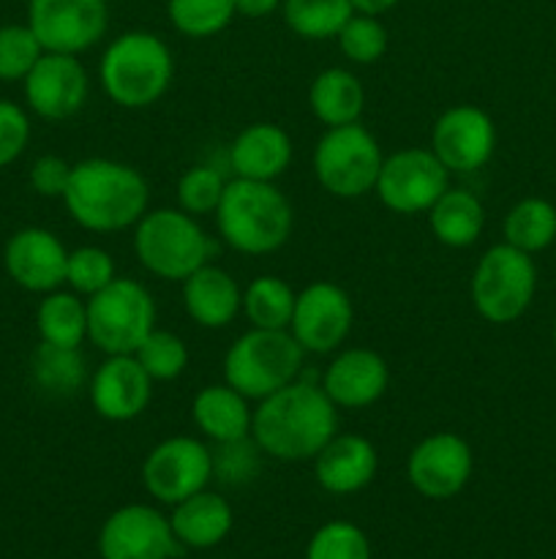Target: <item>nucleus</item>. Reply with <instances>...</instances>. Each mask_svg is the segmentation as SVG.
Returning a JSON list of instances; mask_svg holds the SVG:
<instances>
[{
    "label": "nucleus",
    "mask_w": 556,
    "mask_h": 559,
    "mask_svg": "<svg viewBox=\"0 0 556 559\" xmlns=\"http://www.w3.org/2000/svg\"><path fill=\"white\" fill-rule=\"evenodd\" d=\"M213 478V451L189 435L167 437L142 462V486L161 506H178L207 489Z\"/></svg>",
    "instance_id": "9b49d317"
},
{
    "label": "nucleus",
    "mask_w": 556,
    "mask_h": 559,
    "mask_svg": "<svg viewBox=\"0 0 556 559\" xmlns=\"http://www.w3.org/2000/svg\"><path fill=\"white\" fill-rule=\"evenodd\" d=\"M336 41L343 58L352 60L354 66H374L387 52L390 38H387V27L382 25L379 16L358 14L354 11L347 20V25L338 31Z\"/></svg>",
    "instance_id": "c9c22d12"
},
{
    "label": "nucleus",
    "mask_w": 556,
    "mask_h": 559,
    "mask_svg": "<svg viewBox=\"0 0 556 559\" xmlns=\"http://www.w3.org/2000/svg\"><path fill=\"white\" fill-rule=\"evenodd\" d=\"M309 107L325 129L360 123L365 109V87L354 71L333 66L319 71L309 87Z\"/></svg>",
    "instance_id": "a878e982"
},
{
    "label": "nucleus",
    "mask_w": 556,
    "mask_h": 559,
    "mask_svg": "<svg viewBox=\"0 0 556 559\" xmlns=\"http://www.w3.org/2000/svg\"><path fill=\"white\" fill-rule=\"evenodd\" d=\"M501 233L512 249L527 254L545 251L556 243V207L543 197H527L507 211Z\"/></svg>",
    "instance_id": "c756f323"
},
{
    "label": "nucleus",
    "mask_w": 556,
    "mask_h": 559,
    "mask_svg": "<svg viewBox=\"0 0 556 559\" xmlns=\"http://www.w3.org/2000/svg\"><path fill=\"white\" fill-rule=\"evenodd\" d=\"M213 246L196 216L180 207H156L134 224L136 262L164 282H180L207 265Z\"/></svg>",
    "instance_id": "39448f33"
},
{
    "label": "nucleus",
    "mask_w": 556,
    "mask_h": 559,
    "mask_svg": "<svg viewBox=\"0 0 556 559\" xmlns=\"http://www.w3.org/2000/svg\"><path fill=\"white\" fill-rule=\"evenodd\" d=\"M183 309L205 331H221L243 311V289L232 273L207 262L183 282Z\"/></svg>",
    "instance_id": "5701e85b"
},
{
    "label": "nucleus",
    "mask_w": 556,
    "mask_h": 559,
    "mask_svg": "<svg viewBox=\"0 0 556 559\" xmlns=\"http://www.w3.org/2000/svg\"><path fill=\"white\" fill-rule=\"evenodd\" d=\"M36 331L55 347H80L87 338V300L71 289H52L36 309Z\"/></svg>",
    "instance_id": "c85d7f7f"
},
{
    "label": "nucleus",
    "mask_w": 556,
    "mask_h": 559,
    "mask_svg": "<svg viewBox=\"0 0 556 559\" xmlns=\"http://www.w3.org/2000/svg\"><path fill=\"white\" fill-rule=\"evenodd\" d=\"M178 546L169 519L142 502L109 513L98 533L101 559H172Z\"/></svg>",
    "instance_id": "f3484780"
},
{
    "label": "nucleus",
    "mask_w": 556,
    "mask_h": 559,
    "mask_svg": "<svg viewBox=\"0 0 556 559\" xmlns=\"http://www.w3.org/2000/svg\"><path fill=\"white\" fill-rule=\"evenodd\" d=\"M292 164V140L276 123H251L229 145L234 178L276 183Z\"/></svg>",
    "instance_id": "4be33fe9"
},
{
    "label": "nucleus",
    "mask_w": 556,
    "mask_h": 559,
    "mask_svg": "<svg viewBox=\"0 0 556 559\" xmlns=\"http://www.w3.org/2000/svg\"><path fill=\"white\" fill-rule=\"evenodd\" d=\"M259 445L254 442V437H245V440L223 442L218 445V451L213 453V475H218L221 480L229 484H243L259 467V459H256Z\"/></svg>",
    "instance_id": "ea45409f"
},
{
    "label": "nucleus",
    "mask_w": 556,
    "mask_h": 559,
    "mask_svg": "<svg viewBox=\"0 0 556 559\" xmlns=\"http://www.w3.org/2000/svg\"><path fill=\"white\" fill-rule=\"evenodd\" d=\"M169 527H172L174 540L185 549H213L232 533L234 511L227 497L202 489L172 506Z\"/></svg>",
    "instance_id": "b1692460"
},
{
    "label": "nucleus",
    "mask_w": 556,
    "mask_h": 559,
    "mask_svg": "<svg viewBox=\"0 0 556 559\" xmlns=\"http://www.w3.org/2000/svg\"><path fill=\"white\" fill-rule=\"evenodd\" d=\"M354 306L343 287L333 282H314L300 289L289 333L311 355H333L352 333Z\"/></svg>",
    "instance_id": "4468645a"
},
{
    "label": "nucleus",
    "mask_w": 556,
    "mask_h": 559,
    "mask_svg": "<svg viewBox=\"0 0 556 559\" xmlns=\"http://www.w3.org/2000/svg\"><path fill=\"white\" fill-rule=\"evenodd\" d=\"M554 246H556V243H554Z\"/></svg>",
    "instance_id": "49530a36"
},
{
    "label": "nucleus",
    "mask_w": 556,
    "mask_h": 559,
    "mask_svg": "<svg viewBox=\"0 0 556 559\" xmlns=\"http://www.w3.org/2000/svg\"><path fill=\"white\" fill-rule=\"evenodd\" d=\"M31 142V118L25 107L11 98H0V169L11 167Z\"/></svg>",
    "instance_id": "a19ab883"
},
{
    "label": "nucleus",
    "mask_w": 556,
    "mask_h": 559,
    "mask_svg": "<svg viewBox=\"0 0 556 559\" xmlns=\"http://www.w3.org/2000/svg\"><path fill=\"white\" fill-rule=\"evenodd\" d=\"M319 385L338 409H365L387 393L390 366L376 349H338Z\"/></svg>",
    "instance_id": "aec40b11"
},
{
    "label": "nucleus",
    "mask_w": 556,
    "mask_h": 559,
    "mask_svg": "<svg viewBox=\"0 0 556 559\" xmlns=\"http://www.w3.org/2000/svg\"><path fill=\"white\" fill-rule=\"evenodd\" d=\"M392 5H398V0H352V9L358 14H371V16H379L385 11H390Z\"/></svg>",
    "instance_id": "c03bdc74"
},
{
    "label": "nucleus",
    "mask_w": 556,
    "mask_h": 559,
    "mask_svg": "<svg viewBox=\"0 0 556 559\" xmlns=\"http://www.w3.org/2000/svg\"><path fill=\"white\" fill-rule=\"evenodd\" d=\"M150 186L136 167L114 158H85L71 167L63 205L87 233H123L147 213Z\"/></svg>",
    "instance_id": "f03ea898"
},
{
    "label": "nucleus",
    "mask_w": 556,
    "mask_h": 559,
    "mask_svg": "<svg viewBox=\"0 0 556 559\" xmlns=\"http://www.w3.org/2000/svg\"><path fill=\"white\" fill-rule=\"evenodd\" d=\"M31 382L47 399L76 396L87 382L85 358H82L80 347L38 344L31 355Z\"/></svg>",
    "instance_id": "cd10ccee"
},
{
    "label": "nucleus",
    "mask_w": 556,
    "mask_h": 559,
    "mask_svg": "<svg viewBox=\"0 0 556 559\" xmlns=\"http://www.w3.org/2000/svg\"><path fill=\"white\" fill-rule=\"evenodd\" d=\"M93 413L109 424L136 420L153 402V380L134 355H107L87 382Z\"/></svg>",
    "instance_id": "6ab92c4d"
},
{
    "label": "nucleus",
    "mask_w": 556,
    "mask_h": 559,
    "mask_svg": "<svg viewBox=\"0 0 556 559\" xmlns=\"http://www.w3.org/2000/svg\"><path fill=\"white\" fill-rule=\"evenodd\" d=\"M379 469V453L363 435H333L330 442L314 456V478L327 495L349 497L371 486Z\"/></svg>",
    "instance_id": "412c9836"
},
{
    "label": "nucleus",
    "mask_w": 556,
    "mask_h": 559,
    "mask_svg": "<svg viewBox=\"0 0 556 559\" xmlns=\"http://www.w3.org/2000/svg\"><path fill=\"white\" fill-rule=\"evenodd\" d=\"M169 22L189 38H213L234 20V0H167Z\"/></svg>",
    "instance_id": "473e14b6"
},
{
    "label": "nucleus",
    "mask_w": 556,
    "mask_h": 559,
    "mask_svg": "<svg viewBox=\"0 0 556 559\" xmlns=\"http://www.w3.org/2000/svg\"><path fill=\"white\" fill-rule=\"evenodd\" d=\"M71 167L74 164H69L65 158L55 156V153H44L31 164V173H27L31 189L38 197H47V200H63L71 180Z\"/></svg>",
    "instance_id": "79ce46f5"
},
{
    "label": "nucleus",
    "mask_w": 556,
    "mask_h": 559,
    "mask_svg": "<svg viewBox=\"0 0 556 559\" xmlns=\"http://www.w3.org/2000/svg\"><path fill=\"white\" fill-rule=\"evenodd\" d=\"M305 559H371V544L352 522H327L311 535Z\"/></svg>",
    "instance_id": "4c0bfd02"
},
{
    "label": "nucleus",
    "mask_w": 556,
    "mask_h": 559,
    "mask_svg": "<svg viewBox=\"0 0 556 559\" xmlns=\"http://www.w3.org/2000/svg\"><path fill=\"white\" fill-rule=\"evenodd\" d=\"M382 153L376 136L363 123L327 129L316 140L311 169L322 189L338 200H360L371 194L379 178Z\"/></svg>",
    "instance_id": "6e6552de"
},
{
    "label": "nucleus",
    "mask_w": 556,
    "mask_h": 559,
    "mask_svg": "<svg viewBox=\"0 0 556 559\" xmlns=\"http://www.w3.org/2000/svg\"><path fill=\"white\" fill-rule=\"evenodd\" d=\"M537 293V265L532 254L496 243L478 260L469 282L472 306L491 325L521 320Z\"/></svg>",
    "instance_id": "0eeeda50"
},
{
    "label": "nucleus",
    "mask_w": 556,
    "mask_h": 559,
    "mask_svg": "<svg viewBox=\"0 0 556 559\" xmlns=\"http://www.w3.org/2000/svg\"><path fill=\"white\" fill-rule=\"evenodd\" d=\"M281 11L289 31L305 41L336 38L354 14L352 0H283Z\"/></svg>",
    "instance_id": "2f4dec72"
},
{
    "label": "nucleus",
    "mask_w": 556,
    "mask_h": 559,
    "mask_svg": "<svg viewBox=\"0 0 556 559\" xmlns=\"http://www.w3.org/2000/svg\"><path fill=\"white\" fill-rule=\"evenodd\" d=\"M134 358L140 360V366L147 371L153 382H172L189 369L191 355L178 333L153 328L145 342L136 347Z\"/></svg>",
    "instance_id": "72a5a7b5"
},
{
    "label": "nucleus",
    "mask_w": 556,
    "mask_h": 559,
    "mask_svg": "<svg viewBox=\"0 0 556 559\" xmlns=\"http://www.w3.org/2000/svg\"><path fill=\"white\" fill-rule=\"evenodd\" d=\"M118 278L114 271V260L107 249L101 246H80V249L69 251V262H65V287L71 293L90 298V295L101 293L107 284Z\"/></svg>",
    "instance_id": "f704fd0d"
},
{
    "label": "nucleus",
    "mask_w": 556,
    "mask_h": 559,
    "mask_svg": "<svg viewBox=\"0 0 556 559\" xmlns=\"http://www.w3.org/2000/svg\"><path fill=\"white\" fill-rule=\"evenodd\" d=\"M25 104L44 120H69L90 96V76L76 55L44 52L22 80Z\"/></svg>",
    "instance_id": "dca6fc26"
},
{
    "label": "nucleus",
    "mask_w": 556,
    "mask_h": 559,
    "mask_svg": "<svg viewBox=\"0 0 556 559\" xmlns=\"http://www.w3.org/2000/svg\"><path fill=\"white\" fill-rule=\"evenodd\" d=\"M450 189V169L431 147H403L385 156L374 194L398 216L428 213L431 205Z\"/></svg>",
    "instance_id": "9d476101"
},
{
    "label": "nucleus",
    "mask_w": 556,
    "mask_h": 559,
    "mask_svg": "<svg viewBox=\"0 0 556 559\" xmlns=\"http://www.w3.org/2000/svg\"><path fill=\"white\" fill-rule=\"evenodd\" d=\"M87 300V338L104 355H134L156 328V300L136 278H114Z\"/></svg>",
    "instance_id": "1a4fd4ad"
},
{
    "label": "nucleus",
    "mask_w": 556,
    "mask_h": 559,
    "mask_svg": "<svg viewBox=\"0 0 556 559\" xmlns=\"http://www.w3.org/2000/svg\"><path fill=\"white\" fill-rule=\"evenodd\" d=\"M298 293L278 276H256L243 289V314L251 328L289 331Z\"/></svg>",
    "instance_id": "7c9ffc66"
},
{
    "label": "nucleus",
    "mask_w": 556,
    "mask_h": 559,
    "mask_svg": "<svg viewBox=\"0 0 556 559\" xmlns=\"http://www.w3.org/2000/svg\"><path fill=\"white\" fill-rule=\"evenodd\" d=\"M69 249L44 227H22L5 240L3 267L11 282L25 293L47 295L65 284Z\"/></svg>",
    "instance_id": "a211bd4d"
},
{
    "label": "nucleus",
    "mask_w": 556,
    "mask_h": 559,
    "mask_svg": "<svg viewBox=\"0 0 556 559\" xmlns=\"http://www.w3.org/2000/svg\"><path fill=\"white\" fill-rule=\"evenodd\" d=\"M338 431V407L319 382L298 377L273 396L256 402L251 437L278 462H314Z\"/></svg>",
    "instance_id": "f257e3e1"
},
{
    "label": "nucleus",
    "mask_w": 556,
    "mask_h": 559,
    "mask_svg": "<svg viewBox=\"0 0 556 559\" xmlns=\"http://www.w3.org/2000/svg\"><path fill=\"white\" fill-rule=\"evenodd\" d=\"M191 418L207 442L223 445V442L251 437L254 409L249 407V399L243 393H238L227 382H218V385H205L196 393L191 402Z\"/></svg>",
    "instance_id": "393cba45"
},
{
    "label": "nucleus",
    "mask_w": 556,
    "mask_h": 559,
    "mask_svg": "<svg viewBox=\"0 0 556 559\" xmlns=\"http://www.w3.org/2000/svg\"><path fill=\"white\" fill-rule=\"evenodd\" d=\"M303 358L305 349L289 331L251 328L223 355V382L249 402H262L298 380Z\"/></svg>",
    "instance_id": "423d86ee"
},
{
    "label": "nucleus",
    "mask_w": 556,
    "mask_h": 559,
    "mask_svg": "<svg viewBox=\"0 0 556 559\" xmlns=\"http://www.w3.org/2000/svg\"><path fill=\"white\" fill-rule=\"evenodd\" d=\"M229 180L210 164H194L178 180V205L191 216H210L221 205Z\"/></svg>",
    "instance_id": "e433bc0d"
},
{
    "label": "nucleus",
    "mask_w": 556,
    "mask_h": 559,
    "mask_svg": "<svg viewBox=\"0 0 556 559\" xmlns=\"http://www.w3.org/2000/svg\"><path fill=\"white\" fill-rule=\"evenodd\" d=\"M554 347H556V322H554Z\"/></svg>",
    "instance_id": "a18cd8bd"
},
{
    "label": "nucleus",
    "mask_w": 556,
    "mask_h": 559,
    "mask_svg": "<svg viewBox=\"0 0 556 559\" xmlns=\"http://www.w3.org/2000/svg\"><path fill=\"white\" fill-rule=\"evenodd\" d=\"M283 0H234V11L249 20H262V16H270L273 11L281 9Z\"/></svg>",
    "instance_id": "37998d69"
},
{
    "label": "nucleus",
    "mask_w": 556,
    "mask_h": 559,
    "mask_svg": "<svg viewBox=\"0 0 556 559\" xmlns=\"http://www.w3.org/2000/svg\"><path fill=\"white\" fill-rule=\"evenodd\" d=\"M174 76V60L167 41L156 33H120L104 49L98 82L109 102L123 109H147L164 98Z\"/></svg>",
    "instance_id": "20e7f679"
},
{
    "label": "nucleus",
    "mask_w": 556,
    "mask_h": 559,
    "mask_svg": "<svg viewBox=\"0 0 556 559\" xmlns=\"http://www.w3.org/2000/svg\"><path fill=\"white\" fill-rule=\"evenodd\" d=\"M44 55L31 25H0V82H22Z\"/></svg>",
    "instance_id": "58836bf2"
},
{
    "label": "nucleus",
    "mask_w": 556,
    "mask_h": 559,
    "mask_svg": "<svg viewBox=\"0 0 556 559\" xmlns=\"http://www.w3.org/2000/svg\"><path fill=\"white\" fill-rule=\"evenodd\" d=\"M431 151L450 175L478 173L496 153L494 120L474 104H456L436 118L431 129Z\"/></svg>",
    "instance_id": "2eb2a0df"
},
{
    "label": "nucleus",
    "mask_w": 556,
    "mask_h": 559,
    "mask_svg": "<svg viewBox=\"0 0 556 559\" xmlns=\"http://www.w3.org/2000/svg\"><path fill=\"white\" fill-rule=\"evenodd\" d=\"M213 216L223 243L249 257L278 251L294 227L292 202L276 183L262 180H229Z\"/></svg>",
    "instance_id": "7ed1b4c3"
},
{
    "label": "nucleus",
    "mask_w": 556,
    "mask_h": 559,
    "mask_svg": "<svg viewBox=\"0 0 556 559\" xmlns=\"http://www.w3.org/2000/svg\"><path fill=\"white\" fill-rule=\"evenodd\" d=\"M474 473L472 445L456 431H434L412 448L407 478L425 500H452L467 489Z\"/></svg>",
    "instance_id": "ddd939ff"
},
{
    "label": "nucleus",
    "mask_w": 556,
    "mask_h": 559,
    "mask_svg": "<svg viewBox=\"0 0 556 559\" xmlns=\"http://www.w3.org/2000/svg\"><path fill=\"white\" fill-rule=\"evenodd\" d=\"M27 25L44 52L80 55L104 38L109 5L107 0H27Z\"/></svg>",
    "instance_id": "f8f14e48"
},
{
    "label": "nucleus",
    "mask_w": 556,
    "mask_h": 559,
    "mask_svg": "<svg viewBox=\"0 0 556 559\" xmlns=\"http://www.w3.org/2000/svg\"><path fill=\"white\" fill-rule=\"evenodd\" d=\"M431 235L447 249H469L485 227V207L469 189H447L428 211Z\"/></svg>",
    "instance_id": "bb28decb"
}]
</instances>
